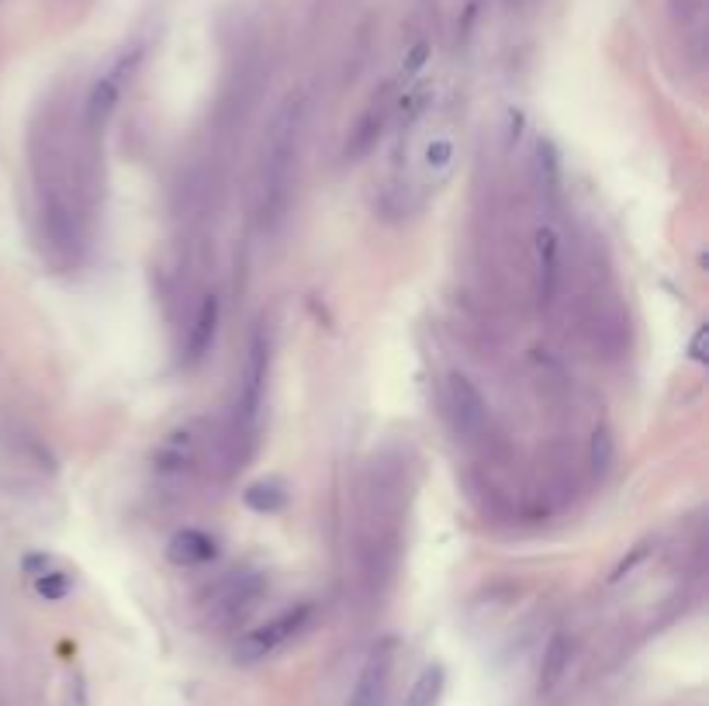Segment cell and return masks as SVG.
<instances>
[{
    "instance_id": "6",
    "label": "cell",
    "mask_w": 709,
    "mask_h": 706,
    "mask_svg": "<svg viewBox=\"0 0 709 706\" xmlns=\"http://www.w3.org/2000/svg\"><path fill=\"white\" fill-rule=\"evenodd\" d=\"M443 402H447V416H450V426H454L457 437L464 440H474L481 437L488 423V402L481 395V388L474 385L467 374H447V385H443Z\"/></svg>"
},
{
    "instance_id": "11",
    "label": "cell",
    "mask_w": 709,
    "mask_h": 706,
    "mask_svg": "<svg viewBox=\"0 0 709 706\" xmlns=\"http://www.w3.org/2000/svg\"><path fill=\"white\" fill-rule=\"evenodd\" d=\"M243 502L253 509V513H281L284 506H288V488L281 482H274V478H263V482H253L250 488L243 492Z\"/></svg>"
},
{
    "instance_id": "18",
    "label": "cell",
    "mask_w": 709,
    "mask_h": 706,
    "mask_svg": "<svg viewBox=\"0 0 709 706\" xmlns=\"http://www.w3.org/2000/svg\"><path fill=\"white\" fill-rule=\"evenodd\" d=\"M63 706H90V696H87V682L84 675H70V682H66V700Z\"/></svg>"
},
{
    "instance_id": "20",
    "label": "cell",
    "mask_w": 709,
    "mask_h": 706,
    "mask_svg": "<svg viewBox=\"0 0 709 706\" xmlns=\"http://www.w3.org/2000/svg\"><path fill=\"white\" fill-rule=\"evenodd\" d=\"M52 568H56V558H52V554H28V558H25V572L32 575V578L52 572Z\"/></svg>"
},
{
    "instance_id": "14",
    "label": "cell",
    "mask_w": 709,
    "mask_h": 706,
    "mask_svg": "<svg viewBox=\"0 0 709 706\" xmlns=\"http://www.w3.org/2000/svg\"><path fill=\"white\" fill-rule=\"evenodd\" d=\"M384 122H388V108H384V104L377 108V104H374V108L357 122V129H353V135H350V146H346V153H350V156L367 153V149H371L374 142H377V135H381Z\"/></svg>"
},
{
    "instance_id": "22",
    "label": "cell",
    "mask_w": 709,
    "mask_h": 706,
    "mask_svg": "<svg viewBox=\"0 0 709 706\" xmlns=\"http://www.w3.org/2000/svg\"><path fill=\"white\" fill-rule=\"evenodd\" d=\"M426 56H429V45L426 42H419L416 49L409 52V59H405V73H416L422 63H426Z\"/></svg>"
},
{
    "instance_id": "7",
    "label": "cell",
    "mask_w": 709,
    "mask_h": 706,
    "mask_svg": "<svg viewBox=\"0 0 709 706\" xmlns=\"http://www.w3.org/2000/svg\"><path fill=\"white\" fill-rule=\"evenodd\" d=\"M388 679H391V651L374 648L371 658L364 662L357 675V686L350 693V706H384V696H388Z\"/></svg>"
},
{
    "instance_id": "13",
    "label": "cell",
    "mask_w": 709,
    "mask_h": 706,
    "mask_svg": "<svg viewBox=\"0 0 709 706\" xmlns=\"http://www.w3.org/2000/svg\"><path fill=\"white\" fill-rule=\"evenodd\" d=\"M443 686H447L443 665H426L419 672V679L412 682L409 696H405V706H436L443 696Z\"/></svg>"
},
{
    "instance_id": "3",
    "label": "cell",
    "mask_w": 709,
    "mask_h": 706,
    "mask_svg": "<svg viewBox=\"0 0 709 706\" xmlns=\"http://www.w3.org/2000/svg\"><path fill=\"white\" fill-rule=\"evenodd\" d=\"M270 378V340L263 329H253L250 347H246L243 374H239V398H236V430L250 433L260 423L263 398H267Z\"/></svg>"
},
{
    "instance_id": "19",
    "label": "cell",
    "mask_w": 709,
    "mask_h": 706,
    "mask_svg": "<svg viewBox=\"0 0 709 706\" xmlns=\"http://www.w3.org/2000/svg\"><path fill=\"white\" fill-rule=\"evenodd\" d=\"M703 7H706V0H671V14H675L678 21L703 18Z\"/></svg>"
},
{
    "instance_id": "5",
    "label": "cell",
    "mask_w": 709,
    "mask_h": 706,
    "mask_svg": "<svg viewBox=\"0 0 709 706\" xmlns=\"http://www.w3.org/2000/svg\"><path fill=\"white\" fill-rule=\"evenodd\" d=\"M139 59H142V49L125 52V56L118 59V63L111 66V70L104 73L101 80H94V87H90V94H87V104H84L87 132H104V125L111 122V115H115L118 104H122L125 84L132 80Z\"/></svg>"
},
{
    "instance_id": "10",
    "label": "cell",
    "mask_w": 709,
    "mask_h": 706,
    "mask_svg": "<svg viewBox=\"0 0 709 706\" xmlns=\"http://www.w3.org/2000/svg\"><path fill=\"white\" fill-rule=\"evenodd\" d=\"M167 558H170V565H177V568H198V565H208V561L218 558V544L205 530L184 527L170 537Z\"/></svg>"
},
{
    "instance_id": "17",
    "label": "cell",
    "mask_w": 709,
    "mask_h": 706,
    "mask_svg": "<svg viewBox=\"0 0 709 706\" xmlns=\"http://www.w3.org/2000/svg\"><path fill=\"white\" fill-rule=\"evenodd\" d=\"M613 457H616V443H613V437H609V430H595V437H592V471L595 475H602V471L613 464Z\"/></svg>"
},
{
    "instance_id": "12",
    "label": "cell",
    "mask_w": 709,
    "mask_h": 706,
    "mask_svg": "<svg viewBox=\"0 0 709 706\" xmlns=\"http://www.w3.org/2000/svg\"><path fill=\"white\" fill-rule=\"evenodd\" d=\"M568 637L564 634H554L550 637V644L543 648V662H540V693H550V689L561 682L564 668H568Z\"/></svg>"
},
{
    "instance_id": "21",
    "label": "cell",
    "mask_w": 709,
    "mask_h": 706,
    "mask_svg": "<svg viewBox=\"0 0 709 706\" xmlns=\"http://www.w3.org/2000/svg\"><path fill=\"white\" fill-rule=\"evenodd\" d=\"M689 357L696 360V364H706V326L696 329V336H692L689 343Z\"/></svg>"
},
{
    "instance_id": "1",
    "label": "cell",
    "mask_w": 709,
    "mask_h": 706,
    "mask_svg": "<svg viewBox=\"0 0 709 706\" xmlns=\"http://www.w3.org/2000/svg\"><path fill=\"white\" fill-rule=\"evenodd\" d=\"M301 118L305 108L301 101H284L277 108L274 122L267 129L263 142V163H260V219L267 229H277L291 212L294 198V174H298V139H301Z\"/></svg>"
},
{
    "instance_id": "9",
    "label": "cell",
    "mask_w": 709,
    "mask_h": 706,
    "mask_svg": "<svg viewBox=\"0 0 709 706\" xmlns=\"http://www.w3.org/2000/svg\"><path fill=\"white\" fill-rule=\"evenodd\" d=\"M218 319H222V302L215 295H205L194 312V322H191V333H187V343H184V364L187 367H198L201 360L208 357L211 343H215V333H218Z\"/></svg>"
},
{
    "instance_id": "23",
    "label": "cell",
    "mask_w": 709,
    "mask_h": 706,
    "mask_svg": "<svg viewBox=\"0 0 709 706\" xmlns=\"http://www.w3.org/2000/svg\"><path fill=\"white\" fill-rule=\"evenodd\" d=\"M523 4H533V0H523Z\"/></svg>"
},
{
    "instance_id": "8",
    "label": "cell",
    "mask_w": 709,
    "mask_h": 706,
    "mask_svg": "<svg viewBox=\"0 0 709 706\" xmlns=\"http://www.w3.org/2000/svg\"><path fill=\"white\" fill-rule=\"evenodd\" d=\"M561 281V236L550 225L537 229V302L547 309Z\"/></svg>"
},
{
    "instance_id": "4",
    "label": "cell",
    "mask_w": 709,
    "mask_h": 706,
    "mask_svg": "<svg viewBox=\"0 0 709 706\" xmlns=\"http://www.w3.org/2000/svg\"><path fill=\"white\" fill-rule=\"evenodd\" d=\"M312 613H315L312 603H294L284 613H277L274 620L260 623V627L250 630V634L239 641L236 662L253 665V662H263V658H270L274 651H281L284 644H288L291 637L298 634V630H305V623L312 620Z\"/></svg>"
},
{
    "instance_id": "15",
    "label": "cell",
    "mask_w": 709,
    "mask_h": 706,
    "mask_svg": "<svg viewBox=\"0 0 709 706\" xmlns=\"http://www.w3.org/2000/svg\"><path fill=\"white\" fill-rule=\"evenodd\" d=\"M32 582H35V592H39L45 603H59V599H66L73 592V578H70V572H63V568H52V572L32 578Z\"/></svg>"
},
{
    "instance_id": "2",
    "label": "cell",
    "mask_w": 709,
    "mask_h": 706,
    "mask_svg": "<svg viewBox=\"0 0 709 706\" xmlns=\"http://www.w3.org/2000/svg\"><path fill=\"white\" fill-rule=\"evenodd\" d=\"M405 132V129H402ZM405 160H395V177H398V194H433L440 191L457 170V135L454 129H436L416 139L412 132H405L402 139Z\"/></svg>"
},
{
    "instance_id": "16",
    "label": "cell",
    "mask_w": 709,
    "mask_h": 706,
    "mask_svg": "<svg viewBox=\"0 0 709 706\" xmlns=\"http://www.w3.org/2000/svg\"><path fill=\"white\" fill-rule=\"evenodd\" d=\"M651 551H654V540H651V537L640 540V544H633V547H630V554H623V558L616 561V568H613V575H609V582H623V578L630 575L633 568L644 565V561L651 558Z\"/></svg>"
}]
</instances>
